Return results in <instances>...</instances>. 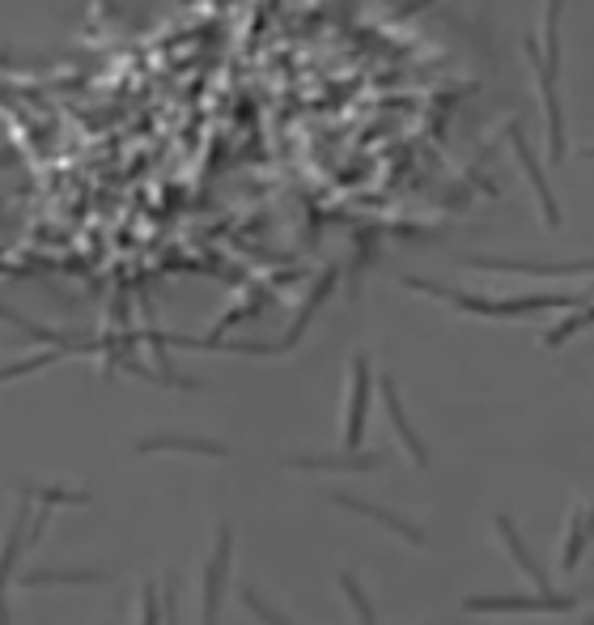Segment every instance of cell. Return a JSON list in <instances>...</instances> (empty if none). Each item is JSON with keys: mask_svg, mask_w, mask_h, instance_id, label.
<instances>
[{"mask_svg": "<svg viewBox=\"0 0 594 625\" xmlns=\"http://www.w3.org/2000/svg\"><path fill=\"white\" fill-rule=\"evenodd\" d=\"M407 290L416 294H429L463 311V315H484V320H527L535 311H569V306H582V294H527V298H480L468 290H446L438 281H425V277H404Z\"/></svg>", "mask_w": 594, "mask_h": 625, "instance_id": "6da1fadb", "label": "cell"}, {"mask_svg": "<svg viewBox=\"0 0 594 625\" xmlns=\"http://www.w3.org/2000/svg\"><path fill=\"white\" fill-rule=\"evenodd\" d=\"M523 52H527V60H531V72H535V81H539V99H543V115H548V154H552L557 163H564V111H561V99H557V77L543 65L539 38H523Z\"/></svg>", "mask_w": 594, "mask_h": 625, "instance_id": "7a4b0ae2", "label": "cell"}, {"mask_svg": "<svg viewBox=\"0 0 594 625\" xmlns=\"http://www.w3.org/2000/svg\"><path fill=\"white\" fill-rule=\"evenodd\" d=\"M578 595L569 592H535V595H468V613H569Z\"/></svg>", "mask_w": 594, "mask_h": 625, "instance_id": "3957f363", "label": "cell"}, {"mask_svg": "<svg viewBox=\"0 0 594 625\" xmlns=\"http://www.w3.org/2000/svg\"><path fill=\"white\" fill-rule=\"evenodd\" d=\"M229 558H234V527L221 524L217 527V549L204 566V622L200 625H217L221 622V600H225V583H229Z\"/></svg>", "mask_w": 594, "mask_h": 625, "instance_id": "277c9868", "label": "cell"}, {"mask_svg": "<svg viewBox=\"0 0 594 625\" xmlns=\"http://www.w3.org/2000/svg\"><path fill=\"white\" fill-rule=\"evenodd\" d=\"M370 392H374V379H370V358H352V392H348V422H345V447L348 451H361V438H366V417H370Z\"/></svg>", "mask_w": 594, "mask_h": 625, "instance_id": "5b68a950", "label": "cell"}, {"mask_svg": "<svg viewBox=\"0 0 594 625\" xmlns=\"http://www.w3.org/2000/svg\"><path fill=\"white\" fill-rule=\"evenodd\" d=\"M161 451L209 456V460H225L229 456V447L221 438H200V434H149V438H136V456H161Z\"/></svg>", "mask_w": 594, "mask_h": 625, "instance_id": "8992f818", "label": "cell"}, {"mask_svg": "<svg viewBox=\"0 0 594 625\" xmlns=\"http://www.w3.org/2000/svg\"><path fill=\"white\" fill-rule=\"evenodd\" d=\"M386 464L382 451H340V456H284V468H302V472H378Z\"/></svg>", "mask_w": 594, "mask_h": 625, "instance_id": "52a82bcc", "label": "cell"}, {"mask_svg": "<svg viewBox=\"0 0 594 625\" xmlns=\"http://www.w3.org/2000/svg\"><path fill=\"white\" fill-rule=\"evenodd\" d=\"M111 574L98 570V566H38V570H22L18 583L22 588H94V583H107Z\"/></svg>", "mask_w": 594, "mask_h": 625, "instance_id": "ba28073f", "label": "cell"}, {"mask_svg": "<svg viewBox=\"0 0 594 625\" xmlns=\"http://www.w3.org/2000/svg\"><path fill=\"white\" fill-rule=\"evenodd\" d=\"M463 264L489 268V272H527V277H586V272H594V260L539 264V260H501V256H463Z\"/></svg>", "mask_w": 594, "mask_h": 625, "instance_id": "9c48e42d", "label": "cell"}, {"mask_svg": "<svg viewBox=\"0 0 594 625\" xmlns=\"http://www.w3.org/2000/svg\"><path fill=\"white\" fill-rule=\"evenodd\" d=\"M509 145H514L518 163H523L527 179H531L535 197H539V209H543V226H548V231H557V226H561V204H557V197H552V188H548V179H543V166H539V158L531 154V145H527L523 129H509Z\"/></svg>", "mask_w": 594, "mask_h": 625, "instance_id": "30bf717a", "label": "cell"}, {"mask_svg": "<svg viewBox=\"0 0 594 625\" xmlns=\"http://www.w3.org/2000/svg\"><path fill=\"white\" fill-rule=\"evenodd\" d=\"M378 392H382L386 417H391V426H395V434H400V443L407 447V460L416 464V468H429V451H425L421 434H416V429H412V422H407L404 400H400V392H395V379H391V375H382V379H378Z\"/></svg>", "mask_w": 594, "mask_h": 625, "instance_id": "8fae6325", "label": "cell"}, {"mask_svg": "<svg viewBox=\"0 0 594 625\" xmlns=\"http://www.w3.org/2000/svg\"><path fill=\"white\" fill-rule=\"evenodd\" d=\"M332 502H336V506H345V511H352V515H366V520H374V524L391 527V532H395L400 540H407V545H425V532L412 524V520H404V515L386 511V506H374V502L352 498V494H332Z\"/></svg>", "mask_w": 594, "mask_h": 625, "instance_id": "7c38bea8", "label": "cell"}, {"mask_svg": "<svg viewBox=\"0 0 594 625\" xmlns=\"http://www.w3.org/2000/svg\"><path fill=\"white\" fill-rule=\"evenodd\" d=\"M497 536H501V545L509 549V558H514V566H523V574L531 579L539 592H552V583H548V574H543V566L531 558V549H527V540L514 532V520L509 515H497Z\"/></svg>", "mask_w": 594, "mask_h": 625, "instance_id": "4fadbf2b", "label": "cell"}, {"mask_svg": "<svg viewBox=\"0 0 594 625\" xmlns=\"http://www.w3.org/2000/svg\"><path fill=\"white\" fill-rule=\"evenodd\" d=\"M18 494L26 502H43V506H90L94 498L90 490H72V486H43V481H18Z\"/></svg>", "mask_w": 594, "mask_h": 625, "instance_id": "5bb4252c", "label": "cell"}, {"mask_svg": "<svg viewBox=\"0 0 594 625\" xmlns=\"http://www.w3.org/2000/svg\"><path fill=\"white\" fill-rule=\"evenodd\" d=\"M561 9L564 0H548L543 4V65L557 77L561 72Z\"/></svg>", "mask_w": 594, "mask_h": 625, "instance_id": "9a60e30c", "label": "cell"}, {"mask_svg": "<svg viewBox=\"0 0 594 625\" xmlns=\"http://www.w3.org/2000/svg\"><path fill=\"white\" fill-rule=\"evenodd\" d=\"M586 540H591V527H586V511L573 506L569 515V540H564V570H578V561L586 554Z\"/></svg>", "mask_w": 594, "mask_h": 625, "instance_id": "2e32d148", "label": "cell"}, {"mask_svg": "<svg viewBox=\"0 0 594 625\" xmlns=\"http://www.w3.org/2000/svg\"><path fill=\"white\" fill-rule=\"evenodd\" d=\"M60 358H68V349H47V354H34V358H22V362L0 366V383L22 379V375H34V370H47V366H56Z\"/></svg>", "mask_w": 594, "mask_h": 625, "instance_id": "e0dca14e", "label": "cell"}, {"mask_svg": "<svg viewBox=\"0 0 594 625\" xmlns=\"http://www.w3.org/2000/svg\"><path fill=\"white\" fill-rule=\"evenodd\" d=\"M332 281H336V272H327V277H323V281H318V286H314L311 302H306V306H302V315H298V324H293V328H289V336H284V349H289V345H298V336H302V332H306V324H311V320H314V311H318V306H323V298L332 294Z\"/></svg>", "mask_w": 594, "mask_h": 625, "instance_id": "ac0fdd59", "label": "cell"}, {"mask_svg": "<svg viewBox=\"0 0 594 625\" xmlns=\"http://www.w3.org/2000/svg\"><path fill=\"white\" fill-rule=\"evenodd\" d=\"M591 324H594V306H582V311H578V315H569L564 324H557L552 332H543V345H548V349H561L569 336H578V332L591 328Z\"/></svg>", "mask_w": 594, "mask_h": 625, "instance_id": "d6986e66", "label": "cell"}, {"mask_svg": "<svg viewBox=\"0 0 594 625\" xmlns=\"http://www.w3.org/2000/svg\"><path fill=\"white\" fill-rule=\"evenodd\" d=\"M340 588H345V595H348V604L357 609V622L361 625H378V617H374V604H370V595L361 592V583H357V574H340Z\"/></svg>", "mask_w": 594, "mask_h": 625, "instance_id": "ffe728a7", "label": "cell"}, {"mask_svg": "<svg viewBox=\"0 0 594 625\" xmlns=\"http://www.w3.org/2000/svg\"><path fill=\"white\" fill-rule=\"evenodd\" d=\"M243 604H247L250 613H255V617H259L264 625H293V622H289V617L281 613V609H272V604H268L264 595L255 592V588H243Z\"/></svg>", "mask_w": 594, "mask_h": 625, "instance_id": "44dd1931", "label": "cell"}, {"mask_svg": "<svg viewBox=\"0 0 594 625\" xmlns=\"http://www.w3.org/2000/svg\"><path fill=\"white\" fill-rule=\"evenodd\" d=\"M161 625H179V583H175V574L161 583Z\"/></svg>", "mask_w": 594, "mask_h": 625, "instance_id": "7402d4cb", "label": "cell"}, {"mask_svg": "<svg viewBox=\"0 0 594 625\" xmlns=\"http://www.w3.org/2000/svg\"><path fill=\"white\" fill-rule=\"evenodd\" d=\"M141 625H161V595H157V588L141 592Z\"/></svg>", "mask_w": 594, "mask_h": 625, "instance_id": "603a6c76", "label": "cell"}, {"mask_svg": "<svg viewBox=\"0 0 594 625\" xmlns=\"http://www.w3.org/2000/svg\"><path fill=\"white\" fill-rule=\"evenodd\" d=\"M425 4H434V0H407V4H404V13H421Z\"/></svg>", "mask_w": 594, "mask_h": 625, "instance_id": "cb8c5ba5", "label": "cell"}, {"mask_svg": "<svg viewBox=\"0 0 594 625\" xmlns=\"http://www.w3.org/2000/svg\"><path fill=\"white\" fill-rule=\"evenodd\" d=\"M586 163H594V145H586Z\"/></svg>", "mask_w": 594, "mask_h": 625, "instance_id": "d4e9b609", "label": "cell"}, {"mask_svg": "<svg viewBox=\"0 0 594 625\" xmlns=\"http://www.w3.org/2000/svg\"><path fill=\"white\" fill-rule=\"evenodd\" d=\"M586 625H594V613H591V622H586Z\"/></svg>", "mask_w": 594, "mask_h": 625, "instance_id": "484cf974", "label": "cell"}, {"mask_svg": "<svg viewBox=\"0 0 594 625\" xmlns=\"http://www.w3.org/2000/svg\"><path fill=\"white\" fill-rule=\"evenodd\" d=\"M107 625H115V622H107Z\"/></svg>", "mask_w": 594, "mask_h": 625, "instance_id": "4316f807", "label": "cell"}]
</instances>
